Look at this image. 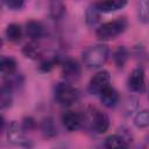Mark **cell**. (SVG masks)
Segmentation results:
<instances>
[{
  "label": "cell",
  "mask_w": 149,
  "mask_h": 149,
  "mask_svg": "<svg viewBox=\"0 0 149 149\" xmlns=\"http://www.w3.org/2000/svg\"><path fill=\"white\" fill-rule=\"evenodd\" d=\"M12 91H13V87L5 83L1 87V93H0V106L1 108H6L8 106H10L12 104Z\"/></svg>",
  "instance_id": "15"
},
{
  "label": "cell",
  "mask_w": 149,
  "mask_h": 149,
  "mask_svg": "<svg viewBox=\"0 0 149 149\" xmlns=\"http://www.w3.org/2000/svg\"><path fill=\"white\" fill-rule=\"evenodd\" d=\"M137 15L142 23L149 22V0H137Z\"/></svg>",
  "instance_id": "18"
},
{
  "label": "cell",
  "mask_w": 149,
  "mask_h": 149,
  "mask_svg": "<svg viewBox=\"0 0 149 149\" xmlns=\"http://www.w3.org/2000/svg\"><path fill=\"white\" fill-rule=\"evenodd\" d=\"M85 19H86V23L91 27L95 26L98 22H99V19H100V10L97 8L95 3L91 5L87 10H86V15H85Z\"/></svg>",
  "instance_id": "20"
},
{
  "label": "cell",
  "mask_w": 149,
  "mask_h": 149,
  "mask_svg": "<svg viewBox=\"0 0 149 149\" xmlns=\"http://www.w3.org/2000/svg\"><path fill=\"white\" fill-rule=\"evenodd\" d=\"M6 135H7L8 142H10L12 144L21 146V147L31 146L29 140H27V137L24 136V129H23L22 125L17 123L16 121H12L8 125L7 130H6Z\"/></svg>",
  "instance_id": "5"
},
{
  "label": "cell",
  "mask_w": 149,
  "mask_h": 149,
  "mask_svg": "<svg viewBox=\"0 0 149 149\" xmlns=\"http://www.w3.org/2000/svg\"><path fill=\"white\" fill-rule=\"evenodd\" d=\"M65 12V5L63 0H50L49 1V14L54 20H59Z\"/></svg>",
  "instance_id": "14"
},
{
  "label": "cell",
  "mask_w": 149,
  "mask_h": 149,
  "mask_svg": "<svg viewBox=\"0 0 149 149\" xmlns=\"http://www.w3.org/2000/svg\"><path fill=\"white\" fill-rule=\"evenodd\" d=\"M128 87L133 92L141 93L146 88V81H144V71L142 68H136L132 71V73L128 77Z\"/></svg>",
  "instance_id": "7"
},
{
  "label": "cell",
  "mask_w": 149,
  "mask_h": 149,
  "mask_svg": "<svg viewBox=\"0 0 149 149\" xmlns=\"http://www.w3.org/2000/svg\"><path fill=\"white\" fill-rule=\"evenodd\" d=\"M62 123L69 132L78 130L83 126V114L73 111H68L62 115Z\"/></svg>",
  "instance_id": "8"
},
{
  "label": "cell",
  "mask_w": 149,
  "mask_h": 149,
  "mask_svg": "<svg viewBox=\"0 0 149 149\" xmlns=\"http://www.w3.org/2000/svg\"><path fill=\"white\" fill-rule=\"evenodd\" d=\"M99 97H100L101 104L104 106L108 107V108H112V107L116 106V104L119 102V94H118L116 90L113 88L111 85H108L107 87H105L99 93Z\"/></svg>",
  "instance_id": "10"
},
{
  "label": "cell",
  "mask_w": 149,
  "mask_h": 149,
  "mask_svg": "<svg viewBox=\"0 0 149 149\" xmlns=\"http://www.w3.org/2000/svg\"><path fill=\"white\" fill-rule=\"evenodd\" d=\"M125 106H126V112H127V114H132V113L137 108V100H136L135 98L130 97V98H128V99L126 100Z\"/></svg>",
  "instance_id": "24"
},
{
  "label": "cell",
  "mask_w": 149,
  "mask_h": 149,
  "mask_svg": "<svg viewBox=\"0 0 149 149\" xmlns=\"http://www.w3.org/2000/svg\"><path fill=\"white\" fill-rule=\"evenodd\" d=\"M26 34L30 40L36 41L44 35V27L41 22L30 20L26 23Z\"/></svg>",
  "instance_id": "12"
},
{
  "label": "cell",
  "mask_w": 149,
  "mask_h": 149,
  "mask_svg": "<svg viewBox=\"0 0 149 149\" xmlns=\"http://www.w3.org/2000/svg\"><path fill=\"white\" fill-rule=\"evenodd\" d=\"M6 36L10 42H17L22 37V29L16 23H10L6 28Z\"/></svg>",
  "instance_id": "19"
},
{
  "label": "cell",
  "mask_w": 149,
  "mask_h": 149,
  "mask_svg": "<svg viewBox=\"0 0 149 149\" xmlns=\"http://www.w3.org/2000/svg\"><path fill=\"white\" fill-rule=\"evenodd\" d=\"M22 52L24 54L26 57L31 58V59H37V58H40V56H41V49H40V47H38L34 41L30 42V43H27V44L23 47Z\"/></svg>",
  "instance_id": "21"
},
{
  "label": "cell",
  "mask_w": 149,
  "mask_h": 149,
  "mask_svg": "<svg viewBox=\"0 0 149 149\" xmlns=\"http://www.w3.org/2000/svg\"><path fill=\"white\" fill-rule=\"evenodd\" d=\"M108 47L106 44H97L87 48L83 54V61L86 66L91 69L100 68L108 58Z\"/></svg>",
  "instance_id": "2"
},
{
  "label": "cell",
  "mask_w": 149,
  "mask_h": 149,
  "mask_svg": "<svg viewBox=\"0 0 149 149\" xmlns=\"http://www.w3.org/2000/svg\"><path fill=\"white\" fill-rule=\"evenodd\" d=\"M128 59V51L125 47H119L113 54V61L118 68H123Z\"/></svg>",
  "instance_id": "22"
},
{
  "label": "cell",
  "mask_w": 149,
  "mask_h": 149,
  "mask_svg": "<svg viewBox=\"0 0 149 149\" xmlns=\"http://www.w3.org/2000/svg\"><path fill=\"white\" fill-rule=\"evenodd\" d=\"M83 125L94 134H104L109 128V119L101 111L90 107L83 114Z\"/></svg>",
  "instance_id": "1"
},
{
  "label": "cell",
  "mask_w": 149,
  "mask_h": 149,
  "mask_svg": "<svg viewBox=\"0 0 149 149\" xmlns=\"http://www.w3.org/2000/svg\"><path fill=\"white\" fill-rule=\"evenodd\" d=\"M105 147L106 148H125L128 146L127 140L122 135H111L105 140Z\"/></svg>",
  "instance_id": "17"
},
{
  "label": "cell",
  "mask_w": 149,
  "mask_h": 149,
  "mask_svg": "<svg viewBox=\"0 0 149 149\" xmlns=\"http://www.w3.org/2000/svg\"><path fill=\"white\" fill-rule=\"evenodd\" d=\"M62 73L68 81L77 80L80 76V66L76 61L66 59L62 65Z\"/></svg>",
  "instance_id": "9"
},
{
  "label": "cell",
  "mask_w": 149,
  "mask_h": 149,
  "mask_svg": "<svg viewBox=\"0 0 149 149\" xmlns=\"http://www.w3.org/2000/svg\"><path fill=\"white\" fill-rule=\"evenodd\" d=\"M128 0H99L95 2L97 8L100 13H111L123 8Z\"/></svg>",
  "instance_id": "11"
},
{
  "label": "cell",
  "mask_w": 149,
  "mask_h": 149,
  "mask_svg": "<svg viewBox=\"0 0 149 149\" xmlns=\"http://www.w3.org/2000/svg\"><path fill=\"white\" fill-rule=\"evenodd\" d=\"M26 0H3V2L6 3V6L10 9H20Z\"/></svg>",
  "instance_id": "25"
},
{
  "label": "cell",
  "mask_w": 149,
  "mask_h": 149,
  "mask_svg": "<svg viewBox=\"0 0 149 149\" xmlns=\"http://www.w3.org/2000/svg\"><path fill=\"white\" fill-rule=\"evenodd\" d=\"M111 83V74L108 71L102 70L97 72L88 83V91L92 94H99Z\"/></svg>",
  "instance_id": "6"
},
{
  "label": "cell",
  "mask_w": 149,
  "mask_h": 149,
  "mask_svg": "<svg viewBox=\"0 0 149 149\" xmlns=\"http://www.w3.org/2000/svg\"><path fill=\"white\" fill-rule=\"evenodd\" d=\"M0 71L5 77H10L16 71V62L12 57H2L0 61Z\"/></svg>",
  "instance_id": "13"
},
{
  "label": "cell",
  "mask_w": 149,
  "mask_h": 149,
  "mask_svg": "<svg viewBox=\"0 0 149 149\" xmlns=\"http://www.w3.org/2000/svg\"><path fill=\"white\" fill-rule=\"evenodd\" d=\"M134 125L137 128H146L149 126V111L143 109L136 113L134 118Z\"/></svg>",
  "instance_id": "23"
},
{
  "label": "cell",
  "mask_w": 149,
  "mask_h": 149,
  "mask_svg": "<svg viewBox=\"0 0 149 149\" xmlns=\"http://www.w3.org/2000/svg\"><path fill=\"white\" fill-rule=\"evenodd\" d=\"M41 130L44 136L47 137H54L57 135V128L55 126V122L51 118H45L41 122Z\"/></svg>",
  "instance_id": "16"
},
{
  "label": "cell",
  "mask_w": 149,
  "mask_h": 149,
  "mask_svg": "<svg viewBox=\"0 0 149 149\" xmlns=\"http://www.w3.org/2000/svg\"><path fill=\"white\" fill-rule=\"evenodd\" d=\"M78 90L69 83H59L55 87V98L61 105L70 106L78 100Z\"/></svg>",
  "instance_id": "4"
},
{
  "label": "cell",
  "mask_w": 149,
  "mask_h": 149,
  "mask_svg": "<svg viewBox=\"0 0 149 149\" xmlns=\"http://www.w3.org/2000/svg\"><path fill=\"white\" fill-rule=\"evenodd\" d=\"M126 28H127V20L125 17H119L116 20L101 24L97 29L95 35L100 41H111L118 37L120 34H122Z\"/></svg>",
  "instance_id": "3"
},
{
  "label": "cell",
  "mask_w": 149,
  "mask_h": 149,
  "mask_svg": "<svg viewBox=\"0 0 149 149\" xmlns=\"http://www.w3.org/2000/svg\"><path fill=\"white\" fill-rule=\"evenodd\" d=\"M22 127L24 130H30L35 127V121L31 118H24L23 122H22Z\"/></svg>",
  "instance_id": "26"
}]
</instances>
